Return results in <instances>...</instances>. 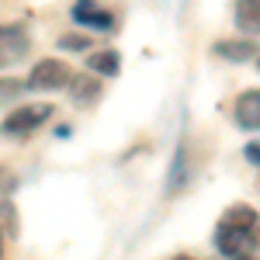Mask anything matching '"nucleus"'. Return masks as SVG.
Segmentation results:
<instances>
[{"mask_svg": "<svg viewBox=\"0 0 260 260\" xmlns=\"http://www.w3.org/2000/svg\"><path fill=\"white\" fill-rule=\"evenodd\" d=\"M28 31L18 28V24H0V66H11V62L24 59V52H28Z\"/></svg>", "mask_w": 260, "mask_h": 260, "instance_id": "20e7f679", "label": "nucleus"}, {"mask_svg": "<svg viewBox=\"0 0 260 260\" xmlns=\"http://www.w3.org/2000/svg\"><path fill=\"white\" fill-rule=\"evenodd\" d=\"M177 260H191V257H177Z\"/></svg>", "mask_w": 260, "mask_h": 260, "instance_id": "f3484780", "label": "nucleus"}, {"mask_svg": "<svg viewBox=\"0 0 260 260\" xmlns=\"http://www.w3.org/2000/svg\"><path fill=\"white\" fill-rule=\"evenodd\" d=\"M236 260H260V257H250V253H246V257H236Z\"/></svg>", "mask_w": 260, "mask_h": 260, "instance_id": "dca6fc26", "label": "nucleus"}, {"mask_svg": "<svg viewBox=\"0 0 260 260\" xmlns=\"http://www.w3.org/2000/svg\"><path fill=\"white\" fill-rule=\"evenodd\" d=\"M73 80V73H70V66L59 59H42L31 66V73H28V87L31 90H59L66 83Z\"/></svg>", "mask_w": 260, "mask_h": 260, "instance_id": "7ed1b4c3", "label": "nucleus"}, {"mask_svg": "<svg viewBox=\"0 0 260 260\" xmlns=\"http://www.w3.org/2000/svg\"><path fill=\"white\" fill-rule=\"evenodd\" d=\"M236 125L240 128H260V90H243L236 101Z\"/></svg>", "mask_w": 260, "mask_h": 260, "instance_id": "39448f33", "label": "nucleus"}, {"mask_svg": "<svg viewBox=\"0 0 260 260\" xmlns=\"http://www.w3.org/2000/svg\"><path fill=\"white\" fill-rule=\"evenodd\" d=\"M215 246H219V253L225 257H246L253 246H257V233L253 229H246V225H229V222H222L219 233H215Z\"/></svg>", "mask_w": 260, "mask_h": 260, "instance_id": "f257e3e1", "label": "nucleus"}, {"mask_svg": "<svg viewBox=\"0 0 260 260\" xmlns=\"http://www.w3.org/2000/svg\"><path fill=\"white\" fill-rule=\"evenodd\" d=\"M246 160H250V163H257V167H260V142L246 146Z\"/></svg>", "mask_w": 260, "mask_h": 260, "instance_id": "4468645a", "label": "nucleus"}, {"mask_svg": "<svg viewBox=\"0 0 260 260\" xmlns=\"http://www.w3.org/2000/svg\"><path fill=\"white\" fill-rule=\"evenodd\" d=\"M257 66H260V59H257Z\"/></svg>", "mask_w": 260, "mask_h": 260, "instance_id": "a211bd4d", "label": "nucleus"}, {"mask_svg": "<svg viewBox=\"0 0 260 260\" xmlns=\"http://www.w3.org/2000/svg\"><path fill=\"white\" fill-rule=\"evenodd\" d=\"M87 66H90L94 73H101V77H115L118 66H121V56L115 49H104V52H94V56L87 59Z\"/></svg>", "mask_w": 260, "mask_h": 260, "instance_id": "1a4fd4ad", "label": "nucleus"}, {"mask_svg": "<svg viewBox=\"0 0 260 260\" xmlns=\"http://www.w3.org/2000/svg\"><path fill=\"white\" fill-rule=\"evenodd\" d=\"M236 28L243 35H260V0H236Z\"/></svg>", "mask_w": 260, "mask_h": 260, "instance_id": "423d86ee", "label": "nucleus"}, {"mask_svg": "<svg viewBox=\"0 0 260 260\" xmlns=\"http://www.w3.org/2000/svg\"><path fill=\"white\" fill-rule=\"evenodd\" d=\"M70 90H73V101H77V104H87V101H94L101 94V83L94 80V77L80 73V77L70 80Z\"/></svg>", "mask_w": 260, "mask_h": 260, "instance_id": "9d476101", "label": "nucleus"}, {"mask_svg": "<svg viewBox=\"0 0 260 260\" xmlns=\"http://www.w3.org/2000/svg\"><path fill=\"white\" fill-rule=\"evenodd\" d=\"M73 21H77V24H87V28H111L115 18H111L108 11H94V0H77Z\"/></svg>", "mask_w": 260, "mask_h": 260, "instance_id": "0eeeda50", "label": "nucleus"}, {"mask_svg": "<svg viewBox=\"0 0 260 260\" xmlns=\"http://www.w3.org/2000/svg\"><path fill=\"white\" fill-rule=\"evenodd\" d=\"M0 233H4V229H0ZM0 260H4V236H0Z\"/></svg>", "mask_w": 260, "mask_h": 260, "instance_id": "2eb2a0df", "label": "nucleus"}, {"mask_svg": "<svg viewBox=\"0 0 260 260\" xmlns=\"http://www.w3.org/2000/svg\"><path fill=\"white\" fill-rule=\"evenodd\" d=\"M24 90V83L14 80V77H7V80H0V101H14Z\"/></svg>", "mask_w": 260, "mask_h": 260, "instance_id": "f8f14e48", "label": "nucleus"}, {"mask_svg": "<svg viewBox=\"0 0 260 260\" xmlns=\"http://www.w3.org/2000/svg\"><path fill=\"white\" fill-rule=\"evenodd\" d=\"M49 118H52V104H24L18 111H11L0 128H4V136H24V132H35Z\"/></svg>", "mask_w": 260, "mask_h": 260, "instance_id": "f03ea898", "label": "nucleus"}, {"mask_svg": "<svg viewBox=\"0 0 260 260\" xmlns=\"http://www.w3.org/2000/svg\"><path fill=\"white\" fill-rule=\"evenodd\" d=\"M87 42L90 39H83V35H66V39H59L62 49H87Z\"/></svg>", "mask_w": 260, "mask_h": 260, "instance_id": "ddd939ff", "label": "nucleus"}, {"mask_svg": "<svg viewBox=\"0 0 260 260\" xmlns=\"http://www.w3.org/2000/svg\"><path fill=\"white\" fill-rule=\"evenodd\" d=\"M215 52L225 56V59H233V62H246V59H253V56H257V42H253V39L219 42V45H215Z\"/></svg>", "mask_w": 260, "mask_h": 260, "instance_id": "6e6552de", "label": "nucleus"}, {"mask_svg": "<svg viewBox=\"0 0 260 260\" xmlns=\"http://www.w3.org/2000/svg\"><path fill=\"white\" fill-rule=\"evenodd\" d=\"M222 222L253 229V225H257V212H253V208H243V205H236V208H229V212H225V219H222Z\"/></svg>", "mask_w": 260, "mask_h": 260, "instance_id": "9b49d317", "label": "nucleus"}]
</instances>
